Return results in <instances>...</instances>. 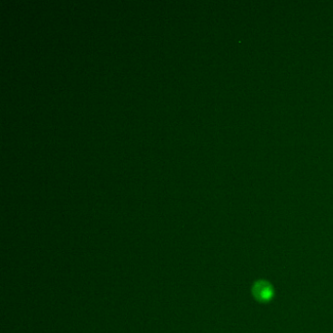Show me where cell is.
Segmentation results:
<instances>
[{
	"instance_id": "cell-1",
	"label": "cell",
	"mask_w": 333,
	"mask_h": 333,
	"mask_svg": "<svg viewBox=\"0 0 333 333\" xmlns=\"http://www.w3.org/2000/svg\"><path fill=\"white\" fill-rule=\"evenodd\" d=\"M273 288L269 283L265 281H259L253 286V295L258 301L266 302L269 301L273 296Z\"/></svg>"
}]
</instances>
